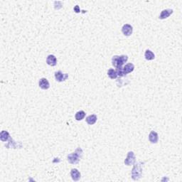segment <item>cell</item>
<instances>
[{
    "mask_svg": "<svg viewBox=\"0 0 182 182\" xmlns=\"http://www.w3.org/2000/svg\"><path fill=\"white\" fill-rule=\"evenodd\" d=\"M82 154H83V152H82V149L78 147L74 152L68 154V157H67L68 162L71 164H76L80 162V159L82 157Z\"/></svg>",
    "mask_w": 182,
    "mask_h": 182,
    "instance_id": "2",
    "label": "cell"
},
{
    "mask_svg": "<svg viewBox=\"0 0 182 182\" xmlns=\"http://www.w3.org/2000/svg\"><path fill=\"white\" fill-rule=\"evenodd\" d=\"M143 164L144 162H139L134 164L132 169L131 176L132 179L134 181H137L142 177V170H143Z\"/></svg>",
    "mask_w": 182,
    "mask_h": 182,
    "instance_id": "1",
    "label": "cell"
},
{
    "mask_svg": "<svg viewBox=\"0 0 182 182\" xmlns=\"http://www.w3.org/2000/svg\"><path fill=\"white\" fill-rule=\"evenodd\" d=\"M46 63L51 66H55L57 64V59L54 55H48L46 58Z\"/></svg>",
    "mask_w": 182,
    "mask_h": 182,
    "instance_id": "10",
    "label": "cell"
},
{
    "mask_svg": "<svg viewBox=\"0 0 182 182\" xmlns=\"http://www.w3.org/2000/svg\"><path fill=\"white\" fill-rule=\"evenodd\" d=\"M173 12H174V11H173V10H172V9H166V10H164L163 11H162L161 14H160V16H159V19H162V20H163V19H167L168 17H169L170 15L172 14Z\"/></svg>",
    "mask_w": 182,
    "mask_h": 182,
    "instance_id": "7",
    "label": "cell"
},
{
    "mask_svg": "<svg viewBox=\"0 0 182 182\" xmlns=\"http://www.w3.org/2000/svg\"><path fill=\"white\" fill-rule=\"evenodd\" d=\"M115 71H116V72H117V76H119V77H123V76H125V73H124L123 68H122V67L116 68Z\"/></svg>",
    "mask_w": 182,
    "mask_h": 182,
    "instance_id": "18",
    "label": "cell"
},
{
    "mask_svg": "<svg viewBox=\"0 0 182 182\" xmlns=\"http://www.w3.org/2000/svg\"><path fill=\"white\" fill-rule=\"evenodd\" d=\"M134 70V64L132 63H127L125 66L123 67V71L125 75L128 74V73H130Z\"/></svg>",
    "mask_w": 182,
    "mask_h": 182,
    "instance_id": "12",
    "label": "cell"
},
{
    "mask_svg": "<svg viewBox=\"0 0 182 182\" xmlns=\"http://www.w3.org/2000/svg\"><path fill=\"white\" fill-rule=\"evenodd\" d=\"M71 178L73 181H78L80 179L81 174L80 172L77 169H72L71 171Z\"/></svg>",
    "mask_w": 182,
    "mask_h": 182,
    "instance_id": "9",
    "label": "cell"
},
{
    "mask_svg": "<svg viewBox=\"0 0 182 182\" xmlns=\"http://www.w3.org/2000/svg\"><path fill=\"white\" fill-rule=\"evenodd\" d=\"M11 137L10 133L6 130H2L0 133V140L2 142H7L9 140H10Z\"/></svg>",
    "mask_w": 182,
    "mask_h": 182,
    "instance_id": "14",
    "label": "cell"
},
{
    "mask_svg": "<svg viewBox=\"0 0 182 182\" xmlns=\"http://www.w3.org/2000/svg\"><path fill=\"white\" fill-rule=\"evenodd\" d=\"M128 60V56L127 55L121 56H114L112 58V65L115 68H120Z\"/></svg>",
    "mask_w": 182,
    "mask_h": 182,
    "instance_id": "3",
    "label": "cell"
},
{
    "mask_svg": "<svg viewBox=\"0 0 182 182\" xmlns=\"http://www.w3.org/2000/svg\"><path fill=\"white\" fill-rule=\"evenodd\" d=\"M97 117L96 115H91L88 116L85 119V121L89 125H93L94 124H95V122H97Z\"/></svg>",
    "mask_w": 182,
    "mask_h": 182,
    "instance_id": "13",
    "label": "cell"
},
{
    "mask_svg": "<svg viewBox=\"0 0 182 182\" xmlns=\"http://www.w3.org/2000/svg\"><path fill=\"white\" fill-rule=\"evenodd\" d=\"M149 140L151 143L157 144L159 140V135L155 131H152L149 134Z\"/></svg>",
    "mask_w": 182,
    "mask_h": 182,
    "instance_id": "11",
    "label": "cell"
},
{
    "mask_svg": "<svg viewBox=\"0 0 182 182\" xmlns=\"http://www.w3.org/2000/svg\"><path fill=\"white\" fill-rule=\"evenodd\" d=\"M73 10H74V12H76V13H79V12H80V7H79L78 5H76V7H75L74 8H73Z\"/></svg>",
    "mask_w": 182,
    "mask_h": 182,
    "instance_id": "19",
    "label": "cell"
},
{
    "mask_svg": "<svg viewBox=\"0 0 182 182\" xmlns=\"http://www.w3.org/2000/svg\"><path fill=\"white\" fill-rule=\"evenodd\" d=\"M122 32L125 36H131L133 32V27L129 24H124L122 28Z\"/></svg>",
    "mask_w": 182,
    "mask_h": 182,
    "instance_id": "6",
    "label": "cell"
},
{
    "mask_svg": "<svg viewBox=\"0 0 182 182\" xmlns=\"http://www.w3.org/2000/svg\"><path fill=\"white\" fill-rule=\"evenodd\" d=\"M145 59L147 61H152L155 59V55L151 50H146L145 53Z\"/></svg>",
    "mask_w": 182,
    "mask_h": 182,
    "instance_id": "15",
    "label": "cell"
},
{
    "mask_svg": "<svg viewBox=\"0 0 182 182\" xmlns=\"http://www.w3.org/2000/svg\"><path fill=\"white\" fill-rule=\"evenodd\" d=\"M108 76L111 79H116L117 78V72H116L115 70L112 69V68H110V69L108 70Z\"/></svg>",
    "mask_w": 182,
    "mask_h": 182,
    "instance_id": "17",
    "label": "cell"
},
{
    "mask_svg": "<svg viewBox=\"0 0 182 182\" xmlns=\"http://www.w3.org/2000/svg\"><path fill=\"white\" fill-rule=\"evenodd\" d=\"M68 78V74L67 73H63L62 71H59L55 73V78L57 82H63L65 80H67Z\"/></svg>",
    "mask_w": 182,
    "mask_h": 182,
    "instance_id": "5",
    "label": "cell"
},
{
    "mask_svg": "<svg viewBox=\"0 0 182 182\" xmlns=\"http://www.w3.org/2000/svg\"><path fill=\"white\" fill-rule=\"evenodd\" d=\"M39 86L43 90H48L50 88V83L46 78H42L39 81Z\"/></svg>",
    "mask_w": 182,
    "mask_h": 182,
    "instance_id": "8",
    "label": "cell"
},
{
    "mask_svg": "<svg viewBox=\"0 0 182 182\" xmlns=\"http://www.w3.org/2000/svg\"><path fill=\"white\" fill-rule=\"evenodd\" d=\"M135 154H134V153L133 152L130 151V152L127 153V157L125 160L124 163H125V164L126 165V166H131V165H133L135 163Z\"/></svg>",
    "mask_w": 182,
    "mask_h": 182,
    "instance_id": "4",
    "label": "cell"
},
{
    "mask_svg": "<svg viewBox=\"0 0 182 182\" xmlns=\"http://www.w3.org/2000/svg\"><path fill=\"white\" fill-rule=\"evenodd\" d=\"M85 117V112L83 110H80L76 113L75 115V118L77 121H80V120H83L84 117Z\"/></svg>",
    "mask_w": 182,
    "mask_h": 182,
    "instance_id": "16",
    "label": "cell"
}]
</instances>
